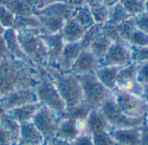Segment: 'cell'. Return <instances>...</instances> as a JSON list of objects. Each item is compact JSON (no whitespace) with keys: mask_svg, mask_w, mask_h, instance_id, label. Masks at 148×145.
I'll list each match as a JSON object with an SVG mask.
<instances>
[{"mask_svg":"<svg viewBox=\"0 0 148 145\" xmlns=\"http://www.w3.org/2000/svg\"><path fill=\"white\" fill-rule=\"evenodd\" d=\"M44 145H72V144L70 142H67V141L55 137V138L46 142Z\"/></svg>","mask_w":148,"mask_h":145,"instance_id":"ab89813d","label":"cell"},{"mask_svg":"<svg viewBox=\"0 0 148 145\" xmlns=\"http://www.w3.org/2000/svg\"><path fill=\"white\" fill-rule=\"evenodd\" d=\"M99 63L100 66L114 67H124L133 63L129 45L123 42L112 43L106 54L99 60Z\"/></svg>","mask_w":148,"mask_h":145,"instance_id":"8fae6325","label":"cell"},{"mask_svg":"<svg viewBox=\"0 0 148 145\" xmlns=\"http://www.w3.org/2000/svg\"><path fill=\"white\" fill-rule=\"evenodd\" d=\"M114 145H121V144H116V143H115Z\"/></svg>","mask_w":148,"mask_h":145,"instance_id":"ee69618b","label":"cell"},{"mask_svg":"<svg viewBox=\"0 0 148 145\" xmlns=\"http://www.w3.org/2000/svg\"><path fill=\"white\" fill-rule=\"evenodd\" d=\"M87 133L92 134L100 130H110L111 128L107 120L99 110V109H93L88 114L87 119Z\"/></svg>","mask_w":148,"mask_h":145,"instance_id":"7402d4cb","label":"cell"},{"mask_svg":"<svg viewBox=\"0 0 148 145\" xmlns=\"http://www.w3.org/2000/svg\"><path fill=\"white\" fill-rule=\"evenodd\" d=\"M85 31L86 29L81 26L73 18H69L65 22L60 34L65 44H73L81 42Z\"/></svg>","mask_w":148,"mask_h":145,"instance_id":"d6986e66","label":"cell"},{"mask_svg":"<svg viewBox=\"0 0 148 145\" xmlns=\"http://www.w3.org/2000/svg\"><path fill=\"white\" fill-rule=\"evenodd\" d=\"M40 106L41 104L39 103L24 104L10 110L9 111H6V113L21 124L23 123L31 122Z\"/></svg>","mask_w":148,"mask_h":145,"instance_id":"44dd1931","label":"cell"},{"mask_svg":"<svg viewBox=\"0 0 148 145\" xmlns=\"http://www.w3.org/2000/svg\"><path fill=\"white\" fill-rule=\"evenodd\" d=\"M3 38L4 40L7 50L9 51L10 55L13 58L23 62L30 63L21 48V45L17 39L16 30H14L13 28H7L6 30H4V32L3 34Z\"/></svg>","mask_w":148,"mask_h":145,"instance_id":"ac0fdd59","label":"cell"},{"mask_svg":"<svg viewBox=\"0 0 148 145\" xmlns=\"http://www.w3.org/2000/svg\"><path fill=\"white\" fill-rule=\"evenodd\" d=\"M34 90L40 104L56 111L60 117L63 115L67 109L65 103L44 67H38L37 82Z\"/></svg>","mask_w":148,"mask_h":145,"instance_id":"277c9868","label":"cell"},{"mask_svg":"<svg viewBox=\"0 0 148 145\" xmlns=\"http://www.w3.org/2000/svg\"><path fill=\"white\" fill-rule=\"evenodd\" d=\"M145 121H146V122H147V124H148V113H147V114L146 117H145Z\"/></svg>","mask_w":148,"mask_h":145,"instance_id":"b9f144b4","label":"cell"},{"mask_svg":"<svg viewBox=\"0 0 148 145\" xmlns=\"http://www.w3.org/2000/svg\"><path fill=\"white\" fill-rule=\"evenodd\" d=\"M38 103L34 88L17 89L0 96V109L6 112L14 108Z\"/></svg>","mask_w":148,"mask_h":145,"instance_id":"30bf717a","label":"cell"},{"mask_svg":"<svg viewBox=\"0 0 148 145\" xmlns=\"http://www.w3.org/2000/svg\"><path fill=\"white\" fill-rule=\"evenodd\" d=\"M95 145H114V140L111 137L109 130H100L90 134Z\"/></svg>","mask_w":148,"mask_h":145,"instance_id":"1f68e13d","label":"cell"},{"mask_svg":"<svg viewBox=\"0 0 148 145\" xmlns=\"http://www.w3.org/2000/svg\"><path fill=\"white\" fill-rule=\"evenodd\" d=\"M113 99L118 109L131 118L145 117L148 113V103L140 97L115 90L113 92Z\"/></svg>","mask_w":148,"mask_h":145,"instance_id":"8992f818","label":"cell"},{"mask_svg":"<svg viewBox=\"0 0 148 145\" xmlns=\"http://www.w3.org/2000/svg\"><path fill=\"white\" fill-rule=\"evenodd\" d=\"M41 37L43 40L49 55V64L54 67H57L60 57L62 52V49L65 45L64 41L60 33L56 34H47L41 33Z\"/></svg>","mask_w":148,"mask_h":145,"instance_id":"4fadbf2b","label":"cell"},{"mask_svg":"<svg viewBox=\"0 0 148 145\" xmlns=\"http://www.w3.org/2000/svg\"><path fill=\"white\" fill-rule=\"evenodd\" d=\"M118 27V30L120 33V36L121 37V39L127 44V40L129 37L130 34L133 32V30L136 28L134 22V18L130 17L127 20H126L125 22L121 23V24L117 25Z\"/></svg>","mask_w":148,"mask_h":145,"instance_id":"836d02e7","label":"cell"},{"mask_svg":"<svg viewBox=\"0 0 148 145\" xmlns=\"http://www.w3.org/2000/svg\"><path fill=\"white\" fill-rule=\"evenodd\" d=\"M44 68L54 82L67 109L83 102V94L78 76L71 72H62L51 65H46Z\"/></svg>","mask_w":148,"mask_h":145,"instance_id":"7a4b0ae2","label":"cell"},{"mask_svg":"<svg viewBox=\"0 0 148 145\" xmlns=\"http://www.w3.org/2000/svg\"><path fill=\"white\" fill-rule=\"evenodd\" d=\"M109 133L116 144L121 145H140V126L111 129Z\"/></svg>","mask_w":148,"mask_h":145,"instance_id":"e0dca14e","label":"cell"},{"mask_svg":"<svg viewBox=\"0 0 148 145\" xmlns=\"http://www.w3.org/2000/svg\"><path fill=\"white\" fill-rule=\"evenodd\" d=\"M71 18H73L76 23H78L86 30L95 24L90 9L87 4L75 8Z\"/></svg>","mask_w":148,"mask_h":145,"instance_id":"cb8c5ba5","label":"cell"},{"mask_svg":"<svg viewBox=\"0 0 148 145\" xmlns=\"http://www.w3.org/2000/svg\"><path fill=\"white\" fill-rule=\"evenodd\" d=\"M78 77L82 85L83 102L90 108L99 109L105 101L112 97L113 92L99 81L95 72Z\"/></svg>","mask_w":148,"mask_h":145,"instance_id":"5b68a950","label":"cell"},{"mask_svg":"<svg viewBox=\"0 0 148 145\" xmlns=\"http://www.w3.org/2000/svg\"><path fill=\"white\" fill-rule=\"evenodd\" d=\"M145 3H146V7H147V9H148V0H146V1H145Z\"/></svg>","mask_w":148,"mask_h":145,"instance_id":"7bdbcfd3","label":"cell"},{"mask_svg":"<svg viewBox=\"0 0 148 145\" xmlns=\"http://www.w3.org/2000/svg\"><path fill=\"white\" fill-rule=\"evenodd\" d=\"M140 97L148 103V84L146 85H143V90Z\"/></svg>","mask_w":148,"mask_h":145,"instance_id":"60d3db41","label":"cell"},{"mask_svg":"<svg viewBox=\"0 0 148 145\" xmlns=\"http://www.w3.org/2000/svg\"><path fill=\"white\" fill-rule=\"evenodd\" d=\"M40 29H26L16 30L21 48L29 61L36 67L49 64V55L46 45L41 37Z\"/></svg>","mask_w":148,"mask_h":145,"instance_id":"3957f363","label":"cell"},{"mask_svg":"<svg viewBox=\"0 0 148 145\" xmlns=\"http://www.w3.org/2000/svg\"><path fill=\"white\" fill-rule=\"evenodd\" d=\"M101 32L107 37H108L112 41V43H118V42L125 43L120 36L117 25H114V24H111L109 23H105L102 24Z\"/></svg>","mask_w":148,"mask_h":145,"instance_id":"d6a6232c","label":"cell"},{"mask_svg":"<svg viewBox=\"0 0 148 145\" xmlns=\"http://www.w3.org/2000/svg\"><path fill=\"white\" fill-rule=\"evenodd\" d=\"M115 90L141 97L143 85L137 80V64L131 63L121 68L118 74Z\"/></svg>","mask_w":148,"mask_h":145,"instance_id":"9c48e42d","label":"cell"},{"mask_svg":"<svg viewBox=\"0 0 148 145\" xmlns=\"http://www.w3.org/2000/svg\"><path fill=\"white\" fill-rule=\"evenodd\" d=\"M38 67L9 57L0 61V96L23 88H34Z\"/></svg>","mask_w":148,"mask_h":145,"instance_id":"6da1fadb","label":"cell"},{"mask_svg":"<svg viewBox=\"0 0 148 145\" xmlns=\"http://www.w3.org/2000/svg\"><path fill=\"white\" fill-rule=\"evenodd\" d=\"M130 17H131L126 11L121 3L118 2L109 7V16L107 23H109L114 25H119Z\"/></svg>","mask_w":148,"mask_h":145,"instance_id":"484cf974","label":"cell"},{"mask_svg":"<svg viewBox=\"0 0 148 145\" xmlns=\"http://www.w3.org/2000/svg\"><path fill=\"white\" fill-rule=\"evenodd\" d=\"M99 66V60L88 49H84L77 57L69 72L76 76H82L90 72H95Z\"/></svg>","mask_w":148,"mask_h":145,"instance_id":"5bb4252c","label":"cell"},{"mask_svg":"<svg viewBox=\"0 0 148 145\" xmlns=\"http://www.w3.org/2000/svg\"><path fill=\"white\" fill-rule=\"evenodd\" d=\"M111 44H112V41L108 37H107L102 32H101L90 43L88 50L98 60H100L106 54V52L108 51Z\"/></svg>","mask_w":148,"mask_h":145,"instance_id":"603a6c76","label":"cell"},{"mask_svg":"<svg viewBox=\"0 0 148 145\" xmlns=\"http://www.w3.org/2000/svg\"><path fill=\"white\" fill-rule=\"evenodd\" d=\"M83 50L81 42L73 44H65L60 57L58 66L56 67L62 72H69L72 65L77 57Z\"/></svg>","mask_w":148,"mask_h":145,"instance_id":"2e32d148","label":"cell"},{"mask_svg":"<svg viewBox=\"0 0 148 145\" xmlns=\"http://www.w3.org/2000/svg\"><path fill=\"white\" fill-rule=\"evenodd\" d=\"M137 80L142 85L148 84V62L137 64Z\"/></svg>","mask_w":148,"mask_h":145,"instance_id":"d590c367","label":"cell"},{"mask_svg":"<svg viewBox=\"0 0 148 145\" xmlns=\"http://www.w3.org/2000/svg\"><path fill=\"white\" fill-rule=\"evenodd\" d=\"M120 3L131 17H134L147 10L144 0H120Z\"/></svg>","mask_w":148,"mask_h":145,"instance_id":"83f0119b","label":"cell"},{"mask_svg":"<svg viewBox=\"0 0 148 145\" xmlns=\"http://www.w3.org/2000/svg\"><path fill=\"white\" fill-rule=\"evenodd\" d=\"M60 120L61 117L59 114L41 104L31 122L42 135L45 142H48L56 137Z\"/></svg>","mask_w":148,"mask_h":145,"instance_id":"ba28073f","label":"cell"},{"mask_svg":"<svg viewBox=\"0 0 148 145\" xmlns=\"http://www.w3.org/2000/svg\"><path fill=\"white\" fill-rule=\"evenodd\" d=\"M87 133L86 119L75 120L72 118H61L56 137L72 143L79 135Z\"/></svg>","mask_w":148,"mask_h":145,"instance_id":"7c38bea8","label":"cell"},{"mask_svg":"<svg viewBox=\"0 0 148 145\" xmlns=\"http://www.w3.org/2000/svg\"><path fill=\"white\" fill-rule=\"evenodd\" d=\"M121 68V67L100 66L95 70V74L99 81L108 90L114 92L116 90V83Z\"/></svg>","mask_w":148,"mask_h":145,"instance_id":"ffe728a7","label":"cell"},{"mask_svg":"<svg viewBox=\"0 0 148 145\" xmlns=\"http://www.w3.org/2000/svg\"><path fill=\"white\" fill-rule=\"evenodd\" d=\"M99 110L101 112L111 129L138 127L142 124L146 117L131 118L126 116L116 106L113 99V95L102 104V105L99 108Z\"/></svg>","mask_w":148,"mask_h":145,"instance_id":"52a82bcc","label":"cell"},{"mask_svg":"<svg viewBox=\"0 0 148 145\" xmlns=\"http://www.w3.org/2000/svg\"><path fill=\"white\" fill-rule=\"evenodd\" d=\"M135 27L148 35V9L144 12L133 17Z\"/></svg>","mask_w":148,"mask_h":145,"instance_id":"e575fe53","label":"cell"},{"mask_svg":"<svg viewBox=\"0 0 148 145\" xmlns=\"http://www.w3.org/2000/svg\"><path fill=\"white\" fill-rule=\"evenodd\" d=\"M140 145H148V124L146 121L140 125Z\"/></svg>","mask_w":148,"mask_h":145,"instance_id":"74e56055","label":"cell"},{"mask_svg":"<svg viewBox=\"0 0 148 145\" xmlns=\"http://www.w3.org/2000/svg\"><path fill=\"white\" fill-rule=\"evenodd\" d=\"M45 139L32 122L20 124L19 137L14 145H44Z\"/></svg>","mask_w":148,"mask_h":145,"instance_id":"9a60e30c","label":"cell"},{"mask_svg":"<svg viewBox=\"0 0 148 145\" xmlns=\"http://www.w3.org/2000/svg\"><path fill=\"white\" fill-rule=\"evenodd\" d=\"M0 128L7 131L12 137V145H14L19 137L20 124L9 116L6 112L0 115Z\"/></svg>","mask_w":148,"mask_h":145,"instance_id":"d4e9b609","label":"cell"},{"mask_svg":"<svg viewBox=\"0 0 148 145\" xmlns=\"http://www.w3.org/2000/svg\"><path fill=\"white\" fill-rule=\"evenodd\" d=\"M95 23L103 24L108 22L109 16V7L104 3L89 7Z\"/></svg>","mask_w":148,"mask_h":145,"instance_id":"f1b7e54d","label":"cell"},{"mask_svg":"<svg viewBox=\"0 0 148 145\" xmlns=\"http://www.w3.org/2000/svg\"><path fill=\"white\" fill-rule=\"evenodd\" d=\"M129 49L133 63L148 62V46H129Z\"/></svg>","mask_w":148,"mask_h":145,"instance_id":"4dcf8cb0","label":"cell"},{"mask_svg":"<svg viewBox=\"0 0 148 145\" xmlns=\"http://www.w3.org/2000/svg\"><path fill=\"white\" fill-rule=\"evenodd\" d=\"M71 144L72 145H95L91 136L88 133L79 135Z\"/></svg>","mask_w":148,"mask_h":145,"instance_id":"8d00e7d4","label":"cell"},{"mask_svg":"<svg viewBox=\"0 0 148 145\" xmlns=\"http://www.w3.org/2000/svg\"><path fill=\"white\" fill-rule=\"evenodd\" d=\"M129 46H148V35L135 28L127 40Z\"/></svg>","mask_w":148,"mask_h":145,"instance_id":"f546056e","label":"cell"},{"mask_svg":"<svg viewBox=\"0 0 148 145\" xmlns=\"http://www.w3.org/2000/svg\"><path fill=\"white\" fill-rule=\"evenodd\" d=\"M9 57H11V56L10 55L9 51L7 50L4 40L3 38V35H2V36H0V61Z\"/></svg>","mask_w":148,"mask_h":145,"instance_id":"f35d334b","label":"cell"},{"mask_svg":"<svg viewBox=\"0 0 148 145\" xmlns=\"http://www.w3.org/2000/svg\"><path fill=\"white\" fill-rule=\"evenodd\" d=\"M92 110H93L92 108H90L84 102H82V104L67 109L63 113V115L61 117V118H72L75 120L87 119L88 114Z\"/></svg>","mask_w":148,"mask_h":145,"instance_id":"4316f807","label":"cell"}]
</instances>
